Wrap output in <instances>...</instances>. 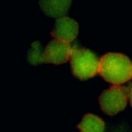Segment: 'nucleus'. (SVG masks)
<instances>
[{
  "label": "nucleus",
  "mask_w": 132,
  "mask_h": 132,
  "mask_svg": "<svg viewBox=\"0 0 132 132\" xmlns=\"http://www.w3.org/2000/svg\"><path fill=\"white\" fill-rule=\"evenodd\" d=\"M69 59L72 73L79 80H87L98 73L100 60L88 49L73 48Z\"/></svg>",
  "instance_id": "2"
},
{
  "label": "nucleus",
  "mask_w": 132,
  "mask_h": 132,
  "mask_svg": "<svg viewBox=\"0 0 132 132\" xmlns=\"http://www.w3.org/2000/svg\"><path fill=\"white\" fill-rule=\"evenodd\" d=\"M71 49L68 43L54 39L48 42L44 48L43 64L60 65L70 59Z\"/></svg>",
  "instance_id": "4"
},
{
  "label": "nucleus",
  "mask_w": 132,
  "mask_h": 132,
  "mask_svg": "<svg viewBox=\"0 0 132 132\" xmlns=\"http://www.w3.org/2000/svg\"><path fill=\"white\" fill-rule=\"evenodd\" d=\"M77 127L80 132H103L105 124L98 116L88 113L84 115Z\"/></svg>",
  "instance_id": "7"
},
{
  "label": "nucleus",
  "mask_w": 132,
  "mask_h": 132,
  "mask_svg": "<svg viewBox=\"0 0 132 132\" xmlns=\"http://www.w3.org/2000/svg\"><path fill=\"white\" fill-rule=\"evenodd\" d=\"M78 32V23L74 19L65 16L57 19L50 34L54 39L69 43L76 38Z\"/></svg>",
  "instance_id": "5"
},
{
  "label": "nucleus",
  "mask_w": 132,
  "mask_h": 132,
  "mask_svg": "<svg viewBox=\"0 0 132 132\" xmlns=\"http://www.w3.org/2000/svg\"><path fill=\"white\" fill-rule=\"evenodd\" d=\"M72 3V1L69 0L38 1L39 7L44 14L49 18L57 19L68 14Z\"/></svg>",
  "instance_id": "6"
},
{
  "label": "nucleus",
  "mask_w": 132,
  "mask_h": 132,
  "mask_svg": "<svg viewBox=\"0 0 132 132\" xmlns=\"http://www.w3.org/2000/svg\"><path fill=\"white\" fill-rule=\"evenodd\" d=\"M44 48L43 44L38 40L33 41L31 43L27 52L26 58L28 63L34 66L42 64V57Z\"/></svg>",
  "instance_id": "8"
},
{
  "label": "nucleus",
  "mask_w": 132,
  "mask_h": 132,
  "mask_svg": "<svg viewBox=\"0 0 132 132\" xmlns=\"http://www.w3.org/2000/svg\"><path fill=\"white\" fill-rule=\"evenodd\" d=\"M129 89L121 85H113L104 90L98 98L101 110L109 116L116 115L126 106Z\"/></svg>",
  "instance_id": "3"
},
{
  "label": "nucleus",
  "mask_w": 132,
  "mask_h": 132,
  "mask_svg": "<svg viewBox=\"0 0 132 132\" xmlns=\"http://www.w3.org/2000/svg\"><path fill=\"white\" fill-rule=\"evenodd\" d=\"M129 89V99L130 105L132 107V86Z\"/></svg>",
  "instance_id": "9"
},
{
  "label": "nucleus",
  "mask_w": 132,
  "mask_h": 132,
  "mask_svg": "<svg viewBox=\"0 0 132 132\" xmlns=\"http://www.w3.org/2000/svg\"><path fill=\"white\" fill-rule=\"evenodd\" d=\"M98 73L107 82L120 85L132 77V63L120 53H108L100 60Z\"/></svg>",
  "instance_id": "1"
}]
</instances>
